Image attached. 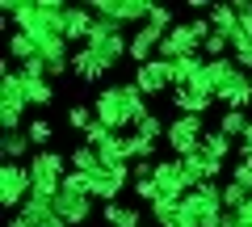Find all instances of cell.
<instances>
[{"label":"cell","mask_w":252,"mask_h":227,"mask_svg":"<svg viewBox=\"0 0 252 227\" xmlns=\"http://www.w3.org/2000/svg\"><path fill=\"white\" fill-rule=\"evenodd\" d=\"M160 198H164V194H160V185H156L152 177H147V181H135V198H130V202H139V206H147V210H152Z\"/></svg>","instance_id":"4dcf8cb0"},{"label":"cell","mask_w":252,"mask_h":227,"mask_svg":"<svg viewBox=\"0 0 252 227\" xmlns=\"http://www.w3.org/2000/svg\"><path fill=\"white\" fill-rule=\"evenodd\" d=\"M38 227H67V223H63L59 215H46V219H42V223H38Z\"/></svg>","instance_id":"f35d334b"},{"label":"cell","mask_w":252,"mask_h":227,"mask_svg":"<svg viewBox=\"0 0 252 227\" xmlns=\"http://www.w3.org/2000/svg\"><path fill=\"white\" fill-rule=\"evenodd\" d=\"M26 76L21 67L0 64V135L4 130H26Z\"/></svg>","instance_id":"7a4b0ae2"},{"label":"cell","mask_w":252,"mask_h":227,"mask_svg":"<svg viewBox=\"0 0 252 227\" xmlns=\"http://www.w3.org/2000/svg\"><path fill=\"white\" fill-rule=\"evenodd\" d=\"M26 76V72H21ZM26 101H30V109H46L55 101V84L51 80H38V76H26Z\"/></svg>","instance_id":"7402d4cb"},{"label":"cell","mask_w":252,"mask_h":227,"mask_svg":"<svg viewBox=\"0 0 252 227\" xmlns=\"http://www.w3.org/2000/svg\"><path fill=\"white\" fill-rule=\"evenodd\" d=\"M89 9H93V17H105V21H118V26H143L147 21V13H152V4L147 0H89Z\"/></svg>","instance_id":"9c48e42d"},{"label":"cell","mask_w":252,"mask_h":227,"mask_svg":"<svg viewBox=\"0 0 252 227\" xmlns=\"http://www.w3.org/2000/svg\"><path fill=\"white\" fill-rule=\"evenodd\" d=\"M63 118H67V127H72V130H80V135H84V130L97 122V114H93V105H67Z\"/></svg>","instance_id":"f1b7e54d"},{"label":"cell","mask_w":252,"mask_h":227,"mask_svg":"<svg viewBox=\"0 0 252 227\" xmlns=\"http://www.w3.org/2000/svg\"><path fill=\"white\" fill-rule=\"evenodd\" d=\"M30 177H34V190L46 194V198H59L63 190V177H67V156L46 147V152H34L30 156Z\"/></svg>","instance_id":"5b68a950"},{"label":"cell","mask_w":252,"mask_h":227,"mask_svg":"<svg viewBox=\"0 0 252 227\" xmlns=\"http://www.w3.org/2000/svg\"><path fill=\"white\" fill-rule=\"evenodd\" d=\"M84 46L105 64V72H114L122 59H130V34H126V26L105 21V17H97V26H93V34H89Z\"/></svg>","instance_id":"3957f363"},{"label":"cell","mask_w":252,"mask_h":227,"mask_svg":"<svg viewBox=\"0 0 252 227\" xmlns=\"http://www.w3.org/2000/svg\"><path fill=\"white\" fill-rule=\"evenodd\" d=\"M248 198H252V194L244 190V185H235V181H227V185H223V206H227V215H231V210H240Z\"/></svg>","instance_id":"d6a6232c"},{"label":"cell","mask_w":252,"mask_h":227,"mask_svg":"<svg viewBox=\"0 0 252 227\" xmlns=\"http://www.w3.org/2000/svg\"><path fill=\"white\" fill-rule=\"evenodd\" d=\"M93 26H97V17H93V9L89 4H67V17H63V38L67 42H89V34H93Z\"/></svg>","instance_id":"9a60e30c"},{"label":"cell","mask_w":252,"mask_h":227,"mask_svg":"<svg viewBox=\"0 0 252 227\" xmlns=\"http://www.w3.org/2000/svg\"><path fill=\"white\" fill-rule=\"evenodd\" d=\"M231 215H235V223H240V227H252V198L244 202L240 210H231Z\"/></svg>","instance_id":"d590c367"},{"label":"cell","mask_w":252,"mask_h":227,"mask_svg":"<svg viewBox=\"0 0 252 227\" xmlns=\"http://www.w3.org/2000/svg\"><path fill=\"white\" fill-rule=\"evenodd\" d=\"M240 156H244V160H252V127H248V135H244V143H240Z\"/></svg>","instance_id":"74e56055"},{"label":"cell","mask_w":252,"mask_h":227,"mask_svg":"<svg viewBox=\"0 0 252 227\" xmlns=\"http://www.w3.org/2000/svg\"><path fill=\"white\" fill-rule=\"evenodd\" d=\"M231 181H235V185H244V190L252 194V160H244V156H240V160L231 164Z\"/></svg>","instance_id":"e575fe53"},{"label":"cell","mask_w":252,"mask_h":227,"mask_svg":"<svg viewBox=\"0 0 252 227\" xmlns=\"http://www.w3.org/2000/svg\"><path fill=\"white\" fill-rule=\"evenodd\" d=\"M130 84H135V89L143 93V97H160V93L177 89V72H172V64H168V59H160V55H156L152 64H139V67H135Z\"/></svg>","instance_id":"30bf717a"},{"label":"cell","mask_w":252,"mask_h":227,"mask_svg":"<svg viewBox=\"0 0 252 227\" xmlns=\"http://www.w3.org/2000/svg\"><path fill=\"white\" fill-rule=\"evenodd\" d=\"M202 139H206V118H193V114H177V118L168 122L164 147H168V156L185 160V156L202 152Z\"/></svg>","instance_id":"8992f818"},{"label":"cell","mask_w":252,"mask_h":227,"mask_svg":"<svg viewBox=\"0 0 252 227\" xmlns=\"http://www.w3.org/2000/svg\"><path fill=\"white\" fill-rule=\"evenodd\" d=\"M67 168H76V173L93 177V173L101 168V152H97V147H89V143H76L72 152H67Z\"/></svg>","instance_id":"ffe728a7"},{"label":"cell","mask_w":252,"mask_h":227,"mask_svg":"<svg viewBox=\"0 0 252 227\" xmlns=\"http://www.w3.org/2000/svg\"><path fill=\"white\" fill-rule=\"evenodd\" d=\"M30 135L26 130H4V135H0V152H4V160H26L30 156Z\"/></svg>","instance_id":"cb8c5ba5"},{"label":"cell","mask_w":252,"mask_h":227,"mask_svg":"<svg viewBox=\"0 0 252 227\" xmlns=\"http://www.w3.org/2000/svg\"><path fill=\"white\" fill-rule=\"evenodd\" d=\"M152 181L160 185V194L164 198H185L189 194V181H185V168H181V160L177 156H160V160H156V173H152Z\"/></svg>","instance_id":"7c38bea8"},{"label":"cell","mask_w":252,"mask_h":227,"mask_svg":"<svg viewBox=\"0 0 252 227\" xmlns=\"http://www.w3.org/2000/svg\"><path fill=\"white\" fill-rule=\"evenodd\" d=\"M101 223L105 227H147V215L139 202H109V206H101Z\"/></svg>","instance_id":"2e32d148"},{"label":"cell","mask_w":252,"mask_h":227,"mask_svg":"<svg viewBox=\"0 0 252 227\" xmlns=\"http://www.w3.org/2000/svg\"><path fill=\"white\" fill-rule=\"evenodd\" d=\"M34 59H38V42L30 34H21V30H9V64L26 67V64H34Z\"/></svg>","instance_id":"d6986e66"},{"label":"cell","mask_w":252,"mask_h":227,"mask_svg":"<svg viewBox=\"0 0 252 227\" xmlns=\"http://www.w3.org/2000/svg\"><path fill=\"white\" fill-rule=\"evenodd\" d=\"M55 215H59L67 227H84L93 219V198L72 194V190H59V198H55Z\"/></svg>","instance_id":"5bb4252c"},{"label":"cell","mask_w":252,"mask_h":227,"mask_svg":"<svg viewBox=\"0 0 252 227\" xmlns=\"http://www.w3.org/2000/svg\"><path fill=\"white\" fill-rule=\"evenodd\" d=\"M72 76L80 84H97L101 76H105V64H101L89 46H80V51H72Z\"/></svg>","instance_id":"ac0fdd59"},{"label":"cell","mask_w":252,"mask_h":227,"mask_svg":"<svg viewBox=\"0 0 252 227\" xmlns=\"http://www.w3.org/2000/svg\"><path fill=\"white\" fill-rule=\"evenodd\" d=\"M147 215H152V223H156V227H177L181 219H185V206H181L177 198H160L152 210H147Z\"/></svg>","instance_id":"44dd1931"},{"label":"cell","mask_w":252,"mask_h":227,"mask_svg":"<svg viewBox=\"0 0 252 227\" xmlns=\"http://www.w3.org/2000/svg\"><path fill=\"white\" fill-rule=\"evenodd\" d=\"M143 26H152V30H160L164 38H168V30L177 26V13L168 9V4H152V13H147V21Z\"/></svg>","instance_id":"83f0119b"},{"label":"cell","mask_w":252,"mask_h":227,"mask_svg":"<svg viewBox=\"0 0 252 227\" xmlns=\"http://www.w3.org/2000/svg\"><path fill=\"white\" fill-rule=\"evenodd\" d=\"M160 42H164V34L160 30H152V26H139L135 34H130V64H152L156 59V51H160Z\"/></svg>","instance_id":"e0dca14e"},{"label":"cell","mask_w":252,"mask_h":227,"mask_svg":"<svg viewBox=\"0 0 252 227\" xmlns=\"http://www.w3.org/2000/svg\"><path fill=\"white\" fill-rule=\"evenodd\" d=\"M181 168H185V181H189V190H193V185L219 181V177H223V168H227V160H219V156H210L206 147H202V152L185 156V160H181Z\"/></svg>","instance_id":"4fadbf2b"},{"label":"cell","mask_w":252,"mask_h":227,"mask_svg":"<svg viewBox=\"0 0 252 227\" xmlns=\"http://www.w3.org/2000/svg\"><path fill=\"white\" fill-rule=\"evenodd\" d=\"M202 147H206L210 156H219V160H231V152H240V143H235V139H227V135H223L219 127H210V130H206Z\"/></svg>","instance_id":"484cf974"},{"label":"cell","mask_w":252,"mask_h":227,"mask_svg":"<svg viewBox=\"0 0 252 227\" xmlns=\"http://www.w3.org/2000/svg\"><path fill=\"white\" fill-rule=\"evenodd\" d=\"M248 127H252V118L244 114V109H223V118H219V130H223L227 139H235V143H244Z\"/></svg>","instance_id":"603a6c76"},{"label":"cell","mask_w":252,"mask_h":227,"mask_svg":"<svg viewBox=\"0 0 252 227\" xmlns=\"http://www.w3.org/2000/svg\"><path fill=\"white\" fill-rule=\"evenodd\" d=\"M9 227H38V223H34V219H26V215H21V210H17V215L9 219Z\"/></svg>","instance_id":"8d00e7d4"},{"label":"cell","mask_w":252,"mask_h":227,"mask_svg":"<svg viewBox=\"0 0 252 227\" xmlns=\"http://www.w3.org/2000/svg\"><path fill=\"white\" fill-rule=\"evenodd\" d=\"M30 190H34L30 164H21V160H4V164H0V206H4V210L17 215V210L26 206Z\"/></svg>","instance_id":"52a82bcc"},{"label":"cell","mask_w":252,"mask_h":227,"mask_svg":"<svg viewBox=\"0 0 252 227\" xmlns=\"http://www.w3.org/2000/svg\"><path fill=\"white\" fill-rule=\"evenodd\" d=\"M93 114H97V122H105L109 130L130 135L152 109H147V97L126 80V84H105V89L93 97Z\"/></svg>","instance_id":"6da1fadb"},{"label":"cell","mask_w":252,"mask_h":227,"mask_svg":"<svg viewBox=\"0 0 252 227\" xmlns=\"http://www.w3.org/2000/svg\"><path fill=\"white\" fill-rule=\"evenodd\" d=\"M147 227H156V223H147Z\"/></svg>","instance_id":"60d3db41"},{"label":"cell","mask_w":252,"mask_h":227,"mask_svg":"<svg viewBox=\"0 0 252 227\" xmlns=\"http://www.w3.org/2000/svg\"><path fill=\"white\" fill-rule=\"evenodd\" d=\"M135 135L147 139V143H164V135H168V122H164L160 114H147V118L135 127Z\"/></svg>","instance_id":"4316f807"},{"label":"cell","mask_w":252,"mask_h":227,"mask_svg":"<svg viewBox=\"0 0 252 227\" xmlns=\"http://www.w3.org/2000/svg\"><path fill=\"white\" fill-rule=\"evenodd\" d=\"M89 181H93V202L101 198V206H109V202H122L118 194L126 190V181H135V177H130V164H101Z\"/></svg>","instance_id":"8fae6325"},{"label":"cell","mask_w":252,"mask_h":227,"mask_svg":"<svg viewBox=\"0 0 252 227\" xmlns=\"http://www.w3.org/2000/svg\"><path fill=\"white\" fill-rule=\"evenodd\" d=\"M215 227H240V223H235V215H223V219H219Z\"/></svg>","instance_id":"ab89813d"},{"label":"cell","mask_w":252,"mask_h":227,"mask_svg":"<svg viewBox=\"0 0 252 227\" xmlns=\"http://www.w3.org/2000/svg\"><path fill=\"white\" fill-rule=\"evenodd\" d=\"M231 59H235V67L252 72V38H231Z\"/></svg>","instance_id":"1f68e13d"},{"label":"cell","mask_w":252,"mask_h":227,"mask_svg":"<svg viewBox=\"0 0 252 227\" xmlns=\"http://www.w3.org/2000/svg\"><path fill=\"white\" fill-rule=\"evenodd\" d=\"M206 21H210V30H215V34H227V38H235V30H240V17H235L231 4H215Z\"/></svg>","instance_id":"d4e9b609"},{"label":"cell","mask_w":252,"mask_h":227,"mask_svg":"<svg viewBox=\"0 0 252 227\" xmlns=\"http://www.w3.org/2000/svg\"><path fill=\"white\" fill-rule=\"evenodd\" d=\"M63 190H72V194H84V198H93V181L84 173H76V168H67V177H63Z\"/></svg>","instance_id":"836d02e7"},{"label":"cell","mask_w":252,"mask_h":227,"mask_svg":"<svg viewBox=\"0 0 252 227\" xmlns=\"http://www.w3.org/2000/svg\"><path fill=\"white\" fill-rule=\"evenodd\" d=\"M168 101H172V109L177 114H193V118H206L210 109H215V89H210V80L202 76V80H193V84H177V89L168 93Z\"/></svg>","instance_id":"ba28073f"},{"label":"cell","mask_w":252,"mask_h":227,"mask_svg":"<svg viewBox=\"0 0 252 227\" xmlns=\"http://www.w3.org/2000/svg\"><path fill=\"white\" fill-rule=\"evenodd\" d=\"M181 206H185V215L193 219L198 227H215L219 219L227 215V206H223V185H219V181L193 185V190L181 198Z\"/></svg>","instance_id":"277c9868"},{"label":"cell","mask_w":252,"mask_h":227,"mask_svg":"<svg viewBox=\"0 0 252 227\" xmlns=\"http://www.w3.org/2000/svg\"><path fill=\"white\" fill-rule=\"evenodd\" d=\"M26 135H30V143H34L38 152H46V143H51L55 130H51V122H46V118H30L26 122Z\"/></svg>","instance_id":"f546056e"}]
</instances>
